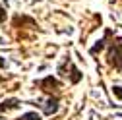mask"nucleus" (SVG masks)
<instances>
[{"label":"nucleus","mask_w":122,"mask_h":120,"mask_svg":"<svg viewBox=\"0 0 122 120\" xmlns=\"http://www.w3.org/2000/svg\"><path fill=\"white\" fill-rule=\"evenodd\" d=\"M107 62L116 70H122V39H116V43L112 41L109 52H107Z\"/></svg>","instance_id":"1"},{"label":"nucleus","mask_w":122,"mask_h":120,"mask_svg":"<svg viewBox=\"0 0 122 120\" xmlns=\"http://www.w3.org/2000/svg\"><path fill=\"white\" fill-rule=\"evenodd\" d=\"M37 85L43 89L45 93H49V95H56L58 91H60V87H62V83H60L56 78H52V76H47V78H43L41 81H37Z\"/></svg>","instance_id":"2"},{"label":"nucleus","mask_w":122,"mask_h":120,"mask_svg":"<svg viewBox=\"0 0 122 120\" xmlns=\"http://www.w3.org/2000/svg\"><path fill=\"white\" fill-rule=\"evenodd\" d=\"M56 110H58V97H56V95H54V97L51 95L47 101H45V105H43V112L47 114V116H51V114H54Z\"/></svg>","instance_id":"3"},{"label":"nucleus","mask_w":122,"mask_h":120,"mask_svg":"<svg viewBox=\"0 0 122 120\" xmlns=\"http://www.w3.org/2000/svg\"><path fill=\"white\" fill-rule=\"evenodd\" d=\"M20 105H21V101H20V99H16V97H12V99H4L2 103H0V112L14 110V109H18Z\"/></svg>","instance_id":"4"},{"label":"nucleus","mask_w":122,"mask_h":120,"mask_svg":"<svg viewBox=\"0 0 122 120\" xmlns=\"http://www.w3.org/2000/svg\"><path fill=\"white\" fill-rule=\"evenodd\" d=\"M111 35H112L111 31H107V33H105V37H103L101 41H97V45H95V47H91V50H89V54H93V56H95V54H97L99 50H103V49H105V43H107V39H109Z\"/></svg>","instance_id":"5"},{"label":"nucleus","mask_w":122,"mask_h":120,"mask_svg":"<svg viewBox=\"0 0 122 120\" xmlns=\"http://www.w3.org/2000/svg\"><path fill=\"white\" fill-rule=\"evenodd\" d=\"M18 120H41V114H37V112H25Z\"/></svg>","instance_id":"6"},{"label":"nucleus","mask_w":122,"mask_h":120,"mask_svg":"<svg viewBox=\"0 0 122 120\" xmlns=\"http://www.w3.org/2000/svg\"><path fill=\"white\" fill-rule=\"evenodd\" d=\"M112 93H114V97H116V99H120V101H122V87H120V85H114V87H112Z\"/></svg>","instance_id":"7"},{"label":"nucleus","mask_w":122,"mask_h":120,"mask_svg":"<svg viewBox=\"0 0 122 120\" xmlns=\"http://www.w3.org/2000/svg\"><path fill=\"white\" fill-rule=\"evenodd\" d=\"M4 20H6V8L0 6V23H4Z\"/></svg>","instance_id":"8"},{"label":"nucleus","mask_w":122,"mask_h":120,"mask_svg":"<svg viewBox=\"0 0 122 120\" xmlns=\"http://www.w3.org/2000/svg\"><path fill=\"white\" fill-rule=\"evenodd\" d=\"M0 68H6V60H2V56H0Z\"/></svg>","instance_id":"9"},{"label":"nucleus","mask_w":122,"mask_h":120,"mask_svg":"<svg viewBox=\"0 0 122 120\" xmlns=\"http://www.w3.org/2000/svg\"><path fill=\"white\" fill-rule=\"evenodd\" d=\"M2 81H4V78H2V76H0V83H2Z\"/></svg>","instance_id":"10"}]
</instances>
